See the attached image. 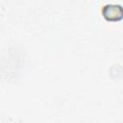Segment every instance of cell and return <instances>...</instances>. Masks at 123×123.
Listing matches in <instances>:
<instances>
[{
  "label": "cell",
  "instance_id": "cell-1",
  "mask_svg": "<svg viewBox=\"0 0 123 123\" xmlns=\"http://www.w3.org/2000/svg\"><path fill=\"white\" fill-rule=\"evenodd\" d=\"M104 15L108 19H119L123 15V10L119 6L110 5L104 8Z\"/></svg>",
  "mask_w": 123,
  "mask_h": 123
}]
</instances>
